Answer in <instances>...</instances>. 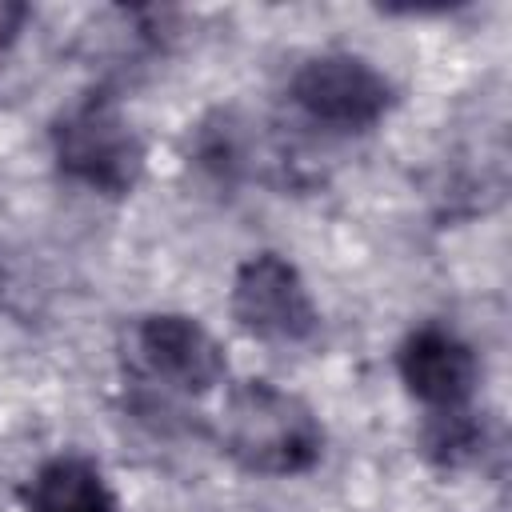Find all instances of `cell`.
<instances>
[{"mask_svg":"<svg viewBox=\"0 0 512 512\" xmlns=\"http://www.w3.org/2000/svg\"><path fill=\"white\" fill-rule=\"evenodd\" d=\"M132 368L148 384L200 396L224 380L228 360L216 336L196 316L156 312V316H144L132 332Z\"/></svg>","mask_w":512,"mask_h":512,"instance_id":"cell-5","label":"cell"},{"mask_svg":"<svg viewBox=\"0 0 512 512\" xmlns=\"http://www.w3.org/2000/svg\"><path fill=\"white\" fill-rule=\"evenodd\" d=\"M424 452L440 468H464L484 452V428L472 420L468 408L432 412V420L424 428Z\"/></svg>","mask_w":512,"mask_h":512,"instance_id":"cell-8","label":"cell"},{"mask_svg":"<svg viewBox=\"0 0 512 512\" xmlns=\"http://www.w3.org/2000/svg\"><path fill=\"white\" fill-rule=\"evenodd\" d=\"M292 100L312 124L332 132H368L392 108V84L352 52H324L296 68Z\"/></svg>","mask_w":512,"mask_h":512,"instance_id":"cell-3","label":"cell"},{"mask_svg":"<svg viewBox=\"0 0 512 512\" xmlns=\"http://www.w3.org/2000/svg\"><path fill=\"white\" fill-rule=\"evenodd\" d=\"M232 316L248 336L268 344H304L320 328V312L300 272L276 252H256L236 268Z\"/></svg>","mask_w":512,"mask_h":512,"instance_id":"cell-4","label":"cell"},{"mask_svg":"<svg viewBox=\"0 0 512 512\" xmlns=\"http://www.w3.org/2000/svg\"><path fill=\"white\" fill-rule=\"evenodd\" d=\"M52 148H56V164L68 180H76L92 192H104V196L132 192L144 172V144L112 96L76 100L56 120Z\"/></svg>","mask_w":512,"mask_h":512,"instance_id":"cell-2","label":"cell"},{"mask_svg":"<svg viewBox=\"0 0 512 512\" xmlns=\"http://www.w3.org/2000/svg\"><path fill=\"white\" fill-rule=\"evenodd\" d=\"M24 20H28V8H24V4H16V0H0V48H8V44L20 36Z\"/></svg>","mask_w":512,"mask_h":512,"instance_id":"cell-9","label":"cell"},{"mask_svg":"<svg viewBox=\"0 0 512 512\" xmlns=\"http://www.w3.org/2000/svg\"><path fill=\"white\" fill-rule=\"evenodd\" d=\"M396 364H400L404 388L432 412L468 408L480 380V364L468 340H460L452 328H440V324H424L408 332Z\"/></svg>","mask_w":512,"mask_h":512,"instance_id":"cell-6","label":"cell"},{"mask_svg":"<svg viewBox=\"0 0 512 512\" xmlns=\"http://www.w3.org/2000/svg\"><path fill=\"white\" fill-rule=\"evenodd\" d=\"M28 512H116V496L88 456H52L28 484Z\"/></svg>","mask_w":512,"mask_h":512,"instance_id":"cell-7","label":"cell"},{"mask_svg":"<svg viewBox=\"0 0 512 512\" xmlns=\"http://www.w3.org/2000/svg\"><path fill=\"white\" fill-rule=\"evenodd\" d=\"M0 280H4V276H0Z\"/></svg>","mask_w":512,"mask_h":512,"instance_id":"cell-10","label":"cell"},{"mask_svg":"<svg viewBox=\"0 0 512 512\" xmlns=\"http://www.w3.org/2000/svg\"><path fill=\"white\" fill-rule=\"evenodd\" d=\"M220 452L252 476H300L324 452L316 412L272 380H244L228 392L216 420Z\"/></svg>","mask_w":512,"mask_h":512,"instance_id":"cell-1","label":"cell"}]
</instances>
